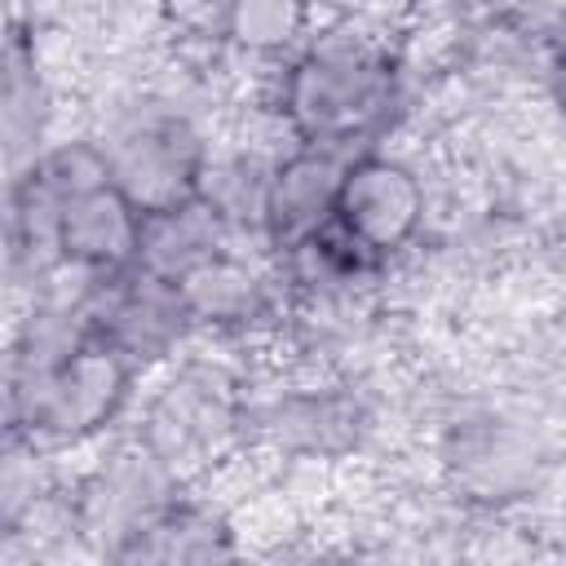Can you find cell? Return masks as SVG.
I'll return each mask as SVG.
<instances>
[{"label": "cell", "instance_id": "1", "mask_svg": "<svg viewBox=\"0 0 566 566\" xmlns=\"http://www.w3.org/2000/svg\"><path fill=\"white\" fill-rule=\"evenodd\" d=\"M398 102V57L385 40L354 27L305 35L279 57L270 80V115L279 133L336 155L376 150Z\"/></svg>", "mask_w": 566, "mask_h": 566}, {"label": "cell", "instance_id": "2", "mask_svg": "<svg viewBox=\"0 0 566 566\" xmlns=\"http://www.w3.org/2000/svg\"><path fill=\"white\" fill-rule=\"evenodd\" d=\"M137 380L142 367L102 336H84L49 354L9 349V442L35 447L40 455L80 447L124 416Z\"/></svg>", "mask_w": 566, "mask_h": 566}, {"label": "cell", "instance_id": "3", "mask_svg": "<svg viewBox=\"0 0 566 566\" xmlns=\"http://www.w3.org/2000/svg\"><path fill=\"white\" fill-rule=\"evenodd\" d=\"M97 146L111 164V177L142 212L199 195L203 168L217 150L190 111L164 102L124 106L115 124L97 133Z\"/></svg>", "mask_w": 566, "mask_h": 566}, {"label": "cell", "instance_id": "4", "mask_svg": "<svg viewBox=\"0 0 566 566\" xmlns=\"http://www.w3.org/2000/svg\"><path fill=\"white\" fill-rule=\"evenodd\" d=\"M84 305L93 332L124 358H133L142 371L168 363L195 332L181 287L142 265H128L106 279H84Z\"/></svg>", "mask_w": 566, "mask_h": 566}, {"label": "cell", "instance_id": "5", "mask_svg": "<svg viewBox=\"0 0 566 566\" xmlns=\"http://www.w3.org/2000/svg\"><path fill=\"white\" fill-rule=\"evenodd\" d=\"M429 212V195L420 172L385 150H363L345 164L340 195H336V226L358 239L371 256L389 261L402 252Z\"/></svg>", "mask_w": 566, "mask_h": 566}, {"label": "cell", "instance_id": "6", "mask_svg": "<svg viewBox=\"0 0 566 566\" xmlns=\"http://www.w3.org/2000/svg\"><path fill=\"white\" fill-rule=\"evenodd\" d=\"M146 429L137 433L172 473L190 478L195 464H212L239 429H248V411L226 394V385H212L203 371H181L172 385H164L146 407Z\"/></svg>", "mask_w": 566, "mask_h": 566}, {"label": "cell", "instance_id": "7", "mask_svg": "<svg viewBox=\"0 0 566 566\" xmlns=\"http://www.w3.org/2000/svg\"><path fill=\"white\" fill-rule=\"evenodd\" d=\"M349 159L354 155H336L305 142H287L279 150L265 190V248L274 256L292 252L296 243L336 221V195Z\"/></svg>", "mask_w": 566, "mask_h": 566}, {"label": "cell", "instance_id": "8", "mask_svg": "<svg viewBox=\"0 0 566 566\" xmlns=\"http://www.w3.org/2000/svg\"><path fill=\"white\" fill-rule=\"evenodd\" d=\"M226 248H243V243L230 234V226L212 212V203L203 195H190L181 203L146 212L137 265L168 283H181L190 270H199L203 261H212Z\"/></svg>", "mask_w": 566, "mask_h": 566}, {"label": "cell", "instance_id": "9", "mask_svg": "<svg viewBox=\"0 0 566 566\" xmlns=\"http://www.w3.org/2000/svg\"><path fill=\"white\" fill-rule=\"evenodd\" d=\"M230 553L234 544H230L226 522L190 500H177L142 535H133L119 548V562H208V557H230Z\"/></svg>", "mask_w": 566, "mask_h": 566}, {"label": "cell", "instance_id": "10", "mask_svg": "<svg viewBox=\"0 0 566 566\" xmlns=\"http://www.w3.org/2000/svg\"><path fill=\"white\" fill-rule=\"evenodd\" d=\"M221 31L256 57H287L305 40V0H226Z\"/></svg>", "mask_w": 566, "mask_h": 566}, {"label": "cell", "instance_id": "11", "mask_svg": "<svg viewBox=\"0 0 566 566\" xmlns=\"http://www.w3.org/2000/svg\"><path fill=\"white\" fill-rule=\"evenodd\" d=\"M544 88H548V102H553V111L566 119V40L553 49V57H548V71H544Z\"/></svg>", "mask_w": 566, "mask_h": 566}]
</instances>
